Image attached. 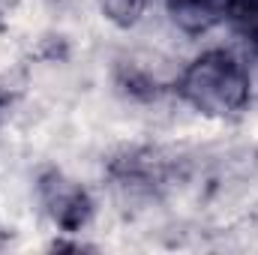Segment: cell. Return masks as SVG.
<instances>
[{
  "instance_id": "5b68a950",
  "label": "cell",
  "mask_w": 258,
  "mask_h": 255,
  "mask_svg": "<svg viewBox=\"0 0 258 255\" xmlns=\"http://www.w3.org/2000/svg\"><path fill=\"white\" fill-rule=\"evenodd\" d=\"M96 3H99L102 15L117 27H132L147 9V0H96Z\"/></svg>"
},
{
  "instance_id": "277c9868",
  "label": "cell",
  "mask_w": 258,
  "mask_h": 255,
  "mask_svg": "<svg viewBox=\"0 0 258 255\" xmlns=\"http://www.w3.org/2000/svg\"><path fill=\"white\" fill-rule=\"evenodd\" d=\"M234 36L258 57V0H225V18Z\"/></svg>"
},
{
  "instance_id": "3957f363",
  "label": "cell",
  "mask_w": 258,
  "mask_h": 255,
  "mask_svg": "<svg viewBox=\"0 0 258 255\" xmlns=\"http://www.w3.org/2000/svg\"><path fill=\"white\" fill-rule=\"evenodd\" d=\"M168 18L177 30L201 36L225 18V0H165Z\"/></svg>"
},
{
  "instance_id": "8992f818",
  "label": "cell",
  "mask_w": 258,
  "mask_h": 255,
  "mask_svg": "<svg viewBox=\"0 0 258 255\" xmlns=\"http://www.w3.org/2000/svg\"><path fill=\"white\" fill-rule=\"evenodd\" d=\"M6 6H12V0H0V9H6Z\"/></svg>"
},
{
  "instance_id": "6da1fadb",
  "label": "cell",
  "mask_w": 258,
  "mask_h": 255,
  "mask_svg": "<svg viewBox=\"0 0 258 255\" xmlns=\"http://www.w3.org/2000/svg\"><path fill=\"white\" fill-rule=\"evenodd\" d=\"M180 99L204 117H234L252 96L246 63L228 48L201 51L177 78Z\"/></svg>"
},
{
  "instance_id": "7a4b0ae2",
  "label": "cell",
  "mask_w": 258,
  "mask_h": 255,
  "mask_svg": "<svg viewBox=\"0 0 258 255\" xmlns=\"http://www.w3.org/2000/svg\"><path fill=\"white\" fill-rule=\"evenodd\" d=\"M39 198H42V207L51 216V222L57 228H63L66 234L81 231L93 213V201H90L87 189L60 171H45L39 177Z\"/></svg>"
}]
</instances>
